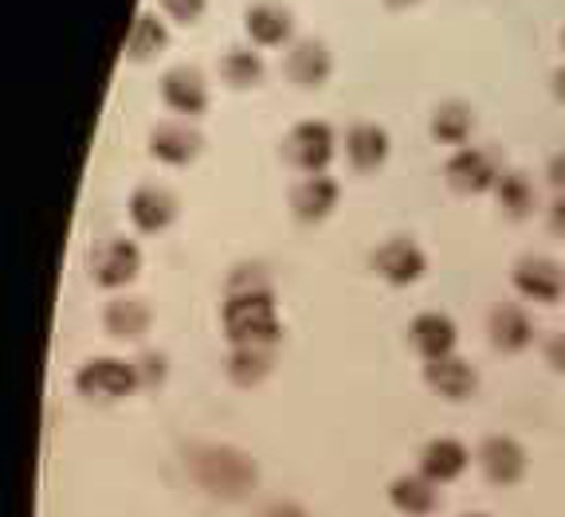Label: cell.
Wrapping results in <instances>:
<instances>
[{
	"label": "cell",
	"mask_w": 565,
	"mask_h": 517,
	"mask_svg": "<svg viewBox=\"0 0 565 517\" xmlns=\"http://www.w3.org/2000/svg\"><path fill=\"white\" fill-rule=\"evenodd\" d=\"M282 158L307 176L327 173V165L334 161V130L327 122H299L282 141Z\"/></svg>",
	"instance_id": "cell-4"
},
{
	"label": "cell",
	"mask_w": 565,
	"mask_h": 517,
	"mask_svg": "<svg viewBox=\"0 0 565 517\" xmlns=\"http://www.w3.org/2000/svg\"><path fill=\"white\" fill-rule=\"evenodd\" d=\"M103 325H106V334L118 337V342H138V337L150 334L153 314H150V306H146V302L118 299V302H110V306H106Z\"/></svg>",
	"instance_id": "cell-22"
},
{
	"label": "cell",
	"mask_w": 565,
	"mask_h": 517,
	"mask_svg": "<svg viewBox=\"0 0 565 517\" xmlns=\"http://www.w3.org/2000/svg\"><path fill=\"white\" fill-rule=\"evenodd\" d=\"M134 365H138L141 388H158L161 380H166V357H161V353H146V357L134 360Z\"/></svg>",
	"instance_id": "cell-29"
},
{
	"label": "cell",
	"mask_w": 565,
	"mask_h": 517,
	"mask_svg": "<svg viewBox=\"0 0 565 517\" xmlns=\"http://www.w3.org/2000/svg\"><path fill=\"white\" fill-rule=\"evenodd\" d=\"M456 322H451L448 314H420L413 317V325H408V345H413L416 353H420L424 360H440V357H451L456 353Z\"/></svg>",
	"instance_id": "cell-13"
},
{
	"label": "cell",
	"mask_w": 565,
	"mask_h": 517,
	"mask_svg": "<svg viewBox=\"0 0 565 517\" xmlns=\"http://www.w3.org/2000/svg\"><path fill=\"white\" fill-rule=\"evenodd\" d=\"M433 138L440 141V146H451V150H463L471 138V130H476V115H471L468 103H444L436 106L433 115Z\"/></svg>",
	"instance_id": "cell-24"
},
{
	"label": "cell",
	"mask_w": 565,
	"mask_h": 517,
	"mask_svg": "<svg viewBox=\"0 0 565 517\" xmlns=\"http://www.w3.org/2000/svg\"><path fill=\"white\" fill-rule=\"evenodd\" d=\"M264 55L252 52V47H232L228 55L221 60V75L228 87L247 90V87H259L264 83Z\"/></svg>",
	"instance_id": "cell-25"
},
{
	"label": "cell",
	"mask_w": 565,
	"mask_h": 517,
	"mask_svg": "<svg viewBox=\"0 0 565 517\" xmlns=\"http://www.w3.org/2000/svg\"><path fill=\"white\" fill-rule=\"evenodd\" d=\"M370 267L385 282H393V287H413V282L428 271V259H424V251L413 244V239L397 236V239H385V244L373 247Z\"/></svg>",
	"instance_id": "cell-8"
},
{
	"label": "cell",
	"mask_w": 565,
	"mask_h": 517,
	"mask_svg": "<svg viewBox=\"0 0 565 517\" xmlns=\"http://www.w3.org/2000/svg\"><path fill=\"white\" fill-rule=\"evenodd\" d=\"M161 98L173 115L181 118H201L209 110V87H204L201 71L193 67H173L166 71V79H161Z\"/></svg>",
	"instance_id": "cell-11"
},
{
	"label": "cell",
	"mask_w": 565,
	"mask_h": 517,
	"mask_svg": "<svg viewBox=\"0 0 565 517\" xmlns=\"http://www.w3.org/2000/svg\"><path fill=\"white\" fill-rule=\"evenodd\" d=\"M141 271V251L130 239H103L90 251V279L106 290H118L126 282H134Z\"/></svg>",
	"instance_id": "cell-7"
},
{
	"label": "cell",
	"mask_w": 565,
	"mask_h": 517,
	"mask_svg": "<svg viewBox=\"0 0 565 517\" xmlns=\"http://www.w3.org/2000/svg\"><path fill=\"white\" fill-rule=\"evenodd\" d=\"M550 231L565 236V196H557V201L550 204Z\"/></svg>",
	"instance_id": "cell-33"
},
{
	"label": "cell",
	"mask_w": 565,
	"mask_h": 517,
	"mask_svg": "<svg viewBox=\"0 0 565 517\" xmlns=\"http://www.w3.org/2000/svg\"><path fill=\"white\" fill-rule=\"evenodd\" d=\"M424 385L433 388L436 396H444V400H468L479 388V373L468 360H459L456 353H451V357L428 360V365H424Z\"/></svg>",
	"instance_id": "cell-14"
},
{
	"label": "cell",
	"mask_w": 565,
	"mask_h": 517,
	"mask_svg": "<svg viewBox=\"0 0 565 517\" xmlns=\"http://www.w3.org/2000/svg\"><path fill=\"white\" fill-rule=\"evenodd\" d=\"M554 95H557V103H565V67L554 75Z\"/></svg>",
	"instance_id": "cell-34"
},
{
	"label": "cell",
	"mask_w": 565,
	"mask_h": 517,
	"mask_svg": "<svg viewBox=\"0 0 565 517\" xmlns=\"http://www.w3.org/2000/svg\"><path fill=\"white\" fill-rule=\"evenodd\" d=\"M259 517H310V514L299 506V502H271Z\"/></svg>",
	"instance_id": "cell-32"
},
{
	"label": "cell",
	"mask_w": 565,
	"mask_h": 517,
	"mask_svg": "<svg viewBox=\"0 0 565 517\" xmlns=\"http://www.w3.org/2000/svg\"><path fill=\"white\" fill-rule=\"evenodd\" d=\"M526 451H522L519 439L511 435H491L483 439L479 448V466H483L487 483L491 486H519L526 478Z\"/></svg>",
	"instance_id": "cell-9"
},
{
	"label": "cell",
	"mask_w": 565,
	"mask_h": 517,
	"mask_svg": "<svg viewBox=\"0 0 565 517\" xmlns=\"http://www.w3.org/2000/svg\"><path fill=\"white\" fill-rule=\"evenodd\" d=\"M189 474L201 491H209L212 498H244V494L256 491L259 483V466L252 455L236 448H216V443H204V448H193L185 455Z\"/></svg>",
	"instance_id": "cell-1"
},
{
	"label": "cell",
	"mask_w": 565,
	"mask_h": 517,
	"mask_svg": "<svg viewBox=\"0 0 565 517\" xmlns=\"http://www.w3.org/2000/svg\"><path fill=\"white\" fill-rule=\"evenodd\" d=\"M138 388H141L138 365L118 360V357H95L75 373V392L87 396V400H98V403L126 400V396L138 392Z\"/></svg>",
	"instance_id": "cell-3"
},
{
	"label": "cell",
	"mask_w": 565,
	"mask_h": 517,
	"mask_svg": "<svg viewBox=\"0 0 565 517\" xmlns=\"http://www.w3.org/2000/svg\"><path fill=\"white\" fill-rule=\"evenodd\" d=\"M468 463H471L468 448H463L459 439H448V435L428 439V443H424V451H420V474H424V478H433L436 486L456 483L459 474L468 471Z\"/></svg>",
	"instance_id": "cell-16"
},
{
	"label": "cell",
	"mask_w": 565,
	"mask_h": 517,
	"mask_svg": "<svg viewBox=\"0 0 565 517\" xmlns=\"http://www.w3.org/2000/svg\"><path fill=\"white\" fill-rule=\"evenodd\" d=\"M463 517H487V514H463Z\"/></svg>",
	"instance_id": "cell-36"
},
{
	"label": "cell",
	"mask_w": 565,
	"mask_h": 517,
	"mask_svg": "<svg viewBox=\"0 0 565 517\" xmlns=\"http://www.w3.org/2000/svg\"><path fill=\"white\" fill-rule=\"evenodd\" d=\"M130 219L141 236H158V231H166L177 219L173 193H166V189H158V184H141V189H134Z\"/></svg>",
	"instance_id": "cell-12"
},
{
	"label": "cell",
	"mask_w": 565,
	"mask_h": 517,
	"mask_svg": "<svg viewBox=\"0 0 565 517\" xmlns=\"http://www.w3.org/2000/svg\"><path fill=\"white\" fill-rule=\"evenodd\" d=\"M244 28L252 35V44L259 47H282L295 32V17L291 9H282L275 0H259L244 12Z\"/></svg>",
	"instance_id": "cell-15"
},
{
	"label": "cell",
	"mask_w": 565,
	"mask_h": 517,
	"mask_svg": "<svg viewBox=\"0 0 565 517\" xmlns=\"http://www.w3.org/2000/svg\"><path fill=\"white\" fill-rule=\"evenodd\" d=\"M388 502L405 517H428L440 506V491H436V483L424 478V474H401V478H393V486H388Z\"/></svg>",
	"instance_id": "cell-20"
},
{
	"label": "cell",
	"mask_w": 565,
	"mask_h": 517,
	"mask_svg": "<svg viewBox=\"0 0 565 517\" xmlns=\"http://www.w3.org/2000/svg\"><path fill=\"white\" fill-rule=\"evenodd\" d=\"M271 368H275V345H232V353H228L232 385H239V388L264 385Z\"/></svg>",
	"instance_id": "cell-23"
},
{
	"label": "cell",
	"mask_w": 565,
	"mask_h": 517,
	"mask_svg": "<svg viewBox=\"0 0 565 517\" xmlns=\"http://www.w3.org/2000/svg\"><path fill=\"white\" fill-rule=\"evenodd\" d=\"M345 161L358 173H377L388 161V133L373 122H358L345 133Z\"/></svg>",
	"instance_id": "cell-19"
},
{
	"label": "cell",
	"mask_w": 565,
	"mask_h": 517,
	"mask_svg": "<svg viewBox=\"0 0 565 517\" xmlns=\"http://www.w3.org/2000/svg\"><path fill=\"white\" fill-rule=\"evenodd\" d=\"M562 47H565V32H562Z\"/></svg>",
	"instance_id": "cell-37"
},
{
	"label": "cell",
	"mask_w": 565,
	"mask_h": 517,
	"mask_svg": "<svg viewBox=\"0 0 565 517\" xmlns=\"http://www.w3.org/2000/svg\"><path fill=\"white\" fill-rule=\"evenodd\" d=\"M546 181L557 189V196H565V153H557V158H550V165H546Z\"/></svg>",
	"instance_id": "cell-31"
},
{
	"label": "cell",
	"mask_w": 565,
	"mask_h": 517,
	"mask_svg": "<svg viewBox=\"0 0 565 517\" xmlns=\"http://www.w3.org/2000/svg\"><path fill=\"white\" fill-rule=\"evenodd\" d=\"M494 201H499V208H503L511 219H522L534 212L539 196H534V184H530L522 173H503L499 184H494Z\"/></svg>",
	"instance_id": "cell-27"
},
{
	"label": "cell",
	"mask_w": 565,
	"mask_h": 517,
	"mask_svg": "<svg viewBox=\"0 0 565 517\" xmlns=\"http://www.w3.org/2000/svg\"><path fill=\"white\" fill-rule=\"evenodd\" d=\"M546 365L554 368V373H565V334H554L546 342Z\"/></svg>",
	"instance_id": "cell-30"
},
{
	"label": "cell",
	"mask_w": 565,
	"mask_h": 517,
	"mask_svg": "<svg viewBox=\"0 0 565 517\" xmlns=\"http://www.w3.org/2000/svg\"><path fill=\"white\" fill-rule=\"evenodd\" d=\"M499 176H503V169L491 150H456L444 165V181L463 196L494 193Z\"/></svg>",
	"instance_id": "cell-6"
},
{
	"label": "cell",
	"mask_w": 565,
	"mask_h": 517,
	"mask_svg": "<svg viewBox=\"0 0 565 517\" xmlns=\"http://www.w3.org/2000/svg\"><path fill=\"white\" fill-rule=\"evenodd\" d=\"M338 196H342V189H338L334 176L315 173V176H307V181L295 184L291 208H295V216H299L302 224H318V219H327L330 212L338 208Z\"/></svg>",
	"instance_id": "cell-18"
},
{
	"label": "cell",
	"mask_w": 565,
	"mask_h": 517,
	"mask_svg": "<svg viewBox=\"0 0 565 517\" xmlns=\"http://www.w3.org/2000/svg\"><path fill=\"white\" fill-rule=\"evenodd\" d=\"M388 9H408V4H416V0H385Z\"/></svg>",
	"instance_id": "cell-35"
},
{
	"label": "cell",
	"mask_w": 565,
	"mask_h": 517,
	"mask_svg": "<svg viewBox=\"0 0 565 517\" xmlns=\"http://www.w3.org/2000/svg\"><path fill=\"white\" fill-rule=\"evenodd\" d=\"M330 71H334V60H330V47L322 40H299L291 44L287 60H282V75L295 83V87H322L330 79Z\"/></svg>",
	"instance_id": "cell-10"
},
{
	"label": "cell",
	"mask_w": 565,
	"mask_h": 517,
	"mask_svg": "<svg viewBox=\"0 0 565 517\" xmlns=\"http://www.w3.org/2000/svg\"><path fill=\"white\" fill-rule=\"evenodd\" d=\"M201 146H204L201 133L177 122H166L150 133V153L158 161H166V165H189V161H196Z\"/></svg>",
	"instance_id": "cell-21"
},
{
	"label": "cell",
	"mask_w": 565,
	"mask_h": 517,
	"mask_svg": "<svg viewBox=\"0 0 565 517\" xmlns=\"http://www.w3.org/2000/svg\"><path fill=\"white\" fill-rule=\"evenodd\" d=\"M487 334H491V345L499 353H522L534 342V322H530V314L522 306L503 302V306H494L491 317H487Z\"/></svg>",
	"instance_id": "cell-17"
},
{
	"label": "cell",
	"mask_w": 565,
	"mask_h": 517,
	"mask_svg": "<svg viewBox=\"0 0 565 517\" xmlns=\"http://www.w3.org/2000/svg\"><path fill=\"white\" fill-rule=\"evenodd\" d=\"M224 334L232 345H275L279 342V310L271 290H232L224 302Z\"/></svg>",
	"instance_id": "cell-2"
},
{
	"label": "cell",
	"mask_w": 565,
	"mask_h": 517,
	"mask_svg": "<svg viewBox=\"0 0 565 517\" xmlns=\"http://www.w3.org/2000/svg\"><path fill=\"white\" fill-rule=\"evenodd\" d=\"M511 282L526 302L554 306V302L565 299V267L546 259V255H526V259H519L511 271Z\"/></svg>",
	"instance_id": "cell-5"
},
{
	"label": "cell",
	"mask_w": 565,
	"mask_h": 517,
	"mask_svg": "<svg viewBox=\"0 0 565 517\" xmlns=\"http://www.w3.org/2000/svg\"><path fill=\"white\" fill-rule=\"evenodd\" d=\"M161 9L177 20V24H196L209 9V0H161Z\"/></svg>",
	"instance_id": "cell-28"
},
{
	"label": "cell",
	"mask_w": 565,
	"mask_h": 517,
	"mask_svg": "<svg viewBox=\"0 0 565 517\" xmlns=\"http://www.w3.org/2000/svg\"><path fill=\"white\" fill-rule=\"evenodd\" d=\"M166 44H169L166 24H161L153 12H141V17L134 20L130 35H126V55H130V60H150V55H158Z\"/></svg>",
	"instance_id": "cell-26"
}]
</instances>
